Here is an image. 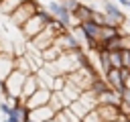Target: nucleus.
I'll return each mask as SVG.
<instances>
[{"label": "nucleus", "mask_w": 130, "mask_h": 122, "mask_svg": "<svg viewBox=\"0 0 130 122\" xmlns=\"http://www.w3.org/2000/svg\"><path fill=\"white\" fill-rule=\"evenodd\" d=\"M49 8H51V10H53L57 16H61V20H63V22H67V20H69V14H67V10H65V8H61L59 4L51 2V4H49Z\"/></svg>", "instance_id": "nucleus-1"}, {"label": "nucleus", "mask_w": 130, "mask_h": 122, "mask_svg": "<svg viewBox=\"0 0 130 122\" xmlns=\"http://www.w3.org/2000/svg\"><path fill=\"white\" fill-rule=\"evenodd\" d=\"M106 10H108L110 14H114V16H118V18H122V16H120V12H118V8H114L112 4H106Z\"/></svg>", "instance_id": "nucleus-2"}, {"label": "nucleus", "mask_w": 130, "mask_h": 122, "mask_svg": "<svg viewBox=\"0 0 130 122\" xmlns=\"http://www.w3.org/2000/svg\"><path fill=\"white\" fill-rule=\"evenodd\" d=\"M0 110H2V112H4V114H8V116H10V114H12V112H14V110H12V108H8V106H6V104H0Z\"/></svg>", "instance_id": "nucleus-3"}, {"label": "nucleus", "mask_w": 130, "mask_h": 122, "mask_svg": "<svg viewBox=\"0 0 130 122\" xmlns=\"http://www.w3.org/2000/svg\"><path fill=\"white\" fill-rule=\"evenodd\" d=\"M118 2H120V4H124V6H128V4H130V0H118Z\"/></svg>", "instance_id": "nucleus-4"}, {"label": "nucleus", "mask_w": 130, "mask_h": 122, "mask_svg": "<svg viewBox=\"0 0 130 122\" xmlns=\"http://www.w3.org/2000/svg\"><path fill=\"white\" fill-rule=\"evenodd\" d=\"M128 8H130V4H128Z\"/></svg>", "instance_id": "nucleus-5"}]
</instances>
